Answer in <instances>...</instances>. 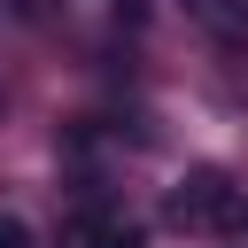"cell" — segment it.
Wrapping results in <instances>:
<instances>
[{
    "label": "cell",
    "instance_id": "obj_1",
    "mask_svg": "<svg viewBox=\"0 0 248 248\" xmlns=\"http://www.w3.org/2000/svg\"><path fill=\"white\" fill-rule=\"evenodd\" d=\"M163 217H170L178 232H217V240H232V232H248V194H240V178H232V170L194 163V170L170 186Z\"/></svg>",
    "mask_w": 248,
    "mask_h": 248
},
{
    "label": "cell",
    "instance_id": "obj_2",
    "mask_svg": "<svg viewBox=\"0 0 248 248\" xmlns=\"http://www.w3.org/2000/svg\"><path fill=\"white\" fill-rule=\"evenodd\" d=\"M62 248H147V225L116 217V209H78L62 225Z\"/></svg>",
    "mask_w": 248,
    "mask_h": 248
},
{
    "label": "cell",
    "instance_id": "obj_3",
    "mask_svg": "<svg viewBox=\"0 0 248 248\" xmlns=\"http://www.w3.org/2000/svg\"><path fill=\"white\" fill-rule=\"evenodd\" d=\"M186 16H194L217 46H248V0H186Z\"/></svg>",
    "mask_w": 248,
    "mask_h": 248
},
{
    "label": "cell",
    "instance_id": "obj_4",
    "mask_svg": "<svg viewBox=\"0 0 248 248\" xmlns=\"http://www.w3.org/2000/svg\"><path fill=\"white\" fill-rule=\"evenodd\" d=\"M0 248H31V225L23 217H0Z\"/></svg>",
    "mask_w": 248,
    "mask_h": 248
},
{
    "label": "cell",
    "instance_id": "obj_5",
    "mask_svg": "<svg viewBox=\"0 0 248 248\" xmlns=\"http://www.w3.org/2000/svg\"><path fill=\"white\" fill-rule=\"evenodd\" d=\"M108 8H116L124 23H140V16H147V0H108Z\"/></svg>",
    "mask_w": 248,
    "mask_h": 248
}]
</instances>
